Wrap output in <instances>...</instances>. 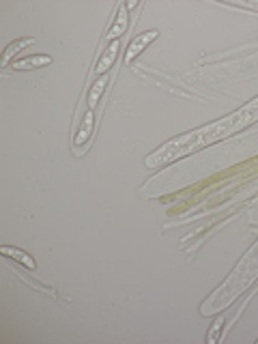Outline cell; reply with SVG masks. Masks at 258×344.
<instances>
[{"label":"cell","mask_w":258,"mask_h":344,"mask_svg":"<svg viewBox=\"0 0 258 344\" xmlns=\"http://www.w3.org/2000/svg\"><path fill=\"white\" fill-rule=\"evenodd\" d=\"M116 52H119V41H112V43H110V48L106 50V54L101 56V61L97 63V71H99V73H103V71L110 69V65H112L114 58H116Z\"/></svg>","instance_id":"7a4b0ae2"},{"label":"cell","mask_w":258,"mask_h":344,"mask_svg":"<svg viewBox=\"0 0 258 344\" xmlns=\"http://www.w3.org/2000/svg\"><path fill=\"white\" fill-rule=\"evenodd\" d=\"M153 39H157V32H155V30H148V32H144V35H140L138 39H133V41H131V45H129V50H127V56H125V61L129 63V61H131V58H133L135 54H140V52L144 50L146 45L153 41Z\"/></svg>","instance_id":"6da1fadb"},{"label":"cell","mask_w":258,"mask_h":344,"mask_svg":"<svg viewBox=\"0 0 258 344\" xmlns=\"http://www.w3.org/2000/svg\"><path fill=\"white\" fill-rule=\"evenodd\" d=\"M2 254H13V256H17V261H22L28 269H35V263H32L30 258L24 254V252H15V250H11V248H2Z\"/></svg>","instance_id":"8992f818"},{"label":"cell","mask_w":258,"mask_h":344,"mask_svg":"<svg viewBox=\"0 0 258 344\" xmlns=\"http://www.w3.org/2000/svg\"><path fill=\"white\" fill-rule=\"evenodd\" d=\"M50 63V58L48 56H30V58H26V61H19L15 63V69H26V67H39V65H48Z\"/></svg>","instance_id":"5b68a950"},{"label":"cell","mask_w":258,"mask_h":344,"mask_svg":"<svg viewBox=\"0 0 258 344\" xmlns=\"http://www.w3.org/2000/svg\"><path fill=\"white\" fill-rule=\"evenodd\" d=\"M90 129H93V110H88L86 112V119H84V123H82V129H80V134H77V138H75V144H82V142L88 138Z\"/></svg>","instance_id":"277c9868"},{"label":"cell","mask_w":258,"mask_h":344,"mask_svg":"<svg viewBox=\"0 0 258 344\" xmlns=\"http://www.w3.org/2000/svg\"><path fill=\"white\" fill-rule=\"evenodd\" d=\"M125 28H127V13H125V9H121V13H119V19L114 22V26L110 28V39H116L119 35H123L125 32Z\"/></svg>","instance_id":"3957f363"},{"label":"cell","mask_w":258,"mask_h":344,"mask_svg":"<svg viewBox=\"0 0 258 344\" xmlns=\"http://www.w3.org/2000/svg\"><path fill=\"white\" fill-rule=\"evenodd\" d=\"M103 86H106V77L97 82V84H95V88H93V93H90V110L95 108V103H97V99H99V95H101Z\"/></svg>","instance_id":"52a82bcc"}]
</instances>
